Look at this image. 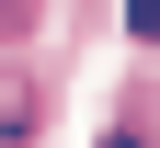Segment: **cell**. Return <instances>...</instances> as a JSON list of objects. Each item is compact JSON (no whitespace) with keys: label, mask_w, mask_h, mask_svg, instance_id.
<instances>
[{"label":"cell","mask_w":160,"mask_h":148,"mask_svg":"<svg viewBox=\"0 0 160 148\" xmlns=\"http://www.w3.org/2000/svg\"><path fill=\"white\" fill-rule=\"evenodd\" d=\"M34 114H46V103H34V80L0 69V148H34Z\"/></svg>","instance_id":"obj_1"},{"label":"cell","mask_w":160,"mask_h":148,"mask_svg":"<svg viewBox=\"0 0 160 148\" xmlns=\"http://www.w3.org/2000/svg\"><path fill=\"white\" fill-rule=\"evenodd\" d=\"M126 34H137V46H160V0H126Z\"/></svg>","instance_id":"obj_2"},{"label":"cell","mask_w":160,"mask_h":148,"mask_svg":"<svg viewBox=\"0 0 160 148\" xmlns=\"http://www.w3.org/2000/svg\"><path fill=\"white\" fill-rule=\"evenodd\" d=\"M103 148H149V137H137V125H114V137H103Z\"/></svg>","instance_id":"obj_3"}]
</instances>
